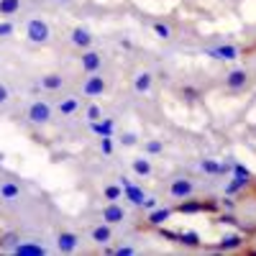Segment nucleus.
<instances>
[{
    "mask_svg": "<svg viewBox=\"0 0 256 256\" xmlns=\"http://www.w3.org/2000/svg\"><path fill=\"white\" fill-rule=\"evenodd\" d=\"M90 128H92V134H98L100 138H102V136H113V120H110V118L92 120V123H90Z\"/></svg>",
    "mask_w": 256,
    "mask_h": 256,
    "instance_id": "obj_19",
    "label": "nucleus"
},
{
    "mask_svg": "<svg viewBox=\"0 0 256 256\" xmlns=\"http://www.w3.org/2000/svg\"><path fill=\"white\" fill-rule=\"evenodd\" d=\"M20 8V0H0V16H13Z\"/></svg>",
    "mask_w": 256,
    "mask_h": 256,
    "instance_id": "obj_25",
    "label": "nucleus"
},
{
    "mask_svg": "<svg viewBox=\"0 0 256 256\" xmlns=\"http://www.w3.org/2000/svg\"><path fill=\"white\" fill-rule=\"evenodd\" d=\"M246 84H248V72L246 70H230L226 74V88H230V90H241V88H246Z\"/></svg>",
    "mask_w": 256,
    "mask_h": 256,
    "instance_id": "obj_10",
    "label": "nucleus"
},
{
    "mask_svg": "<svg viewBox=\"0 0 256 256\" xmlns=\"http://www.w3.org/2000/svg\"><path fill=\"white\" fill-rule=\"evenodd\" d=\"M100 148H102V154H113V141H110V136H102Z\"/></svg>",
    "mask_w": 256,
    "mask_h": 256,
    "instance_id": "obj_34",
    "label": "nucleus"
},
{
    "mask_svg": "<svg viewBox=\"0 0 256 256\" xmlns=\"http://www.w3.org/2000/svg\"><path fill=\"white\" fill-rule=\"evenodd\" d=\"M177 244H182V246H192V248H195V246H200V236H198L195 230H182Z\"/></svg>",
    "mask_w": 256,
    "mask_h": 256,
    "instance_id": "obj_24",
    "label": "nucleus"
},
{
    "mask_svg": "<svg viewBox=\"0 0 256 256\" xmlns=\"http://www.w3.org/2000/svg\"><path fill=\"white\" fill-rule=\"evenodd\" d=\"M254 254H256V251H254Z\"/></svg>",
    "mask_w": 256,
    "mask_h": 256,
    "instance_id": "obj_44",
    "label": "nucleus"
},
{
    "mask_svg": "<svg viewBox=\"0 0 256 256\" xmlns=\"http://www.w3.org/2000/svg\"><path fill=\"white\" fill-rule=\"evenodd\" d=\"M102 195H105V200L116 202V200H120V198H123V187H120V184H108V187L102 190Z\"/></svg>",
    "mask_w": 256,
    "mask_h": 256,
    "instance_id": "obj_26",
    "label": "nucleus"
},
{
    "mask_svg": "<svg viewBox=\"0 0 256 256\" xmlns=\"http://www.w3.org/2000/svg\"><path fill=\"white\" fill-rule=\"evenodd\" d=\"M16 241H18V233H6V236L0 238V246H8V248H13V246H16Z\"/></svg>",
    "mask_w": 256,
    "mask_h": 256,
    "instance_id": "obj_31",
    "label": "nucleus"
},
{
    "mask_svg": "<svg viewBox=\"0 0 256 256\" xmlns=\"http://www.w3.org/2000/svg\"><path fill=\"white\" fill-rule=\"evenodd\" d=\"M134 172H136L138 177H148V174H152V162H148L146 156L134 159Z\"/></svg>",
    "mask_w": 256,
    "mask_h": 256,
    "instance_id": "obj_22",
    "label": "nucleus"
},
{
    "mask_svg": "<svg viewBox=\"0 0 256 256\" xmlns=\"http://www.w3.org/2000/svg\"><path fill=\"white\" fill-rule=\"evenodd\" d=\"M228 172H233V162H223L220 164V174H228Z\"/></svg>",
    "mask_w": 256,
    "mask_h": 256,
    "instance_id": "obj_41",
    "label": "nucleus"
},
{
    "mask_svg": "<svg viewBox=\"0 0 256 256\" xmlns=\"http://www.w3.org/2000/svg\"><path fill=\"white\" fill-rule=\"evenodd\" d=\"M77 246H80V236H77V233H72V230H62L59 233L56 248L62 254H72V251H77Z\"/></svg>",
    "mask_w": 256,
    "mask_h": 256,
    "instance_id": "obj_7",
    "label": "nucleus"
},
{
    "mask_svg": "<svg viewBox=\"0 0 256 256\" xmlns=\"http://www.w3.org/2000/svg\"><path fill=\"white\" fill-rule=\"evenodd\" d=\"M169 218H172V210L169 208H154V210H148V218H146V223L148 226H154V228H159V226H164Z\"/></svg>",
    "mask_w": 256,
    "mask_h": 256,
    "instance_id": "obj_12",
    "label": "nucleus"
},
{
    "mask_svg": "<svg viewBox=\"0 0 256 256\" xmlns=\"http://www.w3.org/2000/svg\"><path fill=\"white\" fill-rule=\"evenodd\" d=\"M102 223H108V226H116V223H123L126 220V210L120 208V205H116V202H110V205H105L102 208Z\"/></svg>",
    "mask_w": 256,
    "mask_h": 256,
    "instance_id": "obj_9",
    "label": "nucleus"
},
{
    "mask_svg": "<svg viewBox=\"0 0 256 256\" xmlns=\"http://www.w3.org/2000/svg\"><path fill=\"white\" fill-rule=\"evenodd\" d=\"M233 174H241V177H251V172H248V169H246L244 164H236V162H233Z\"/></svg>",
    "mask_w": 256,
    "mask_h": 256,
    "instance_id": "obj_37",
    "label": "nucleus"
},
{
    "mask_svg": "<svg viewBox=\"0 0 256 256\" xmlns=\"http://www.w3.org/2000/svg\"><path fill=\"white\" fill-rule=\"evenodd\" d=\"M100 67H102V56L98 52H84L82 54V70L88 72V74L90 72H98Z\"/></svg>",
    "mask_w": 256,
    "mask_h": 256,
    "instance_id": "obj_14",
    "label": "nucleus"
},
{
    "mask_svg": "<svg viewBox=\"0 0 256 256\" xmlns=\"http://www.w3.org/2000/svg\"><path fill=\"white\" fill-rule=\"evenodd\" d=\"M154 34H156L159 38H169V36H172V28H169L166 24H162V20H159V24H154Z\"/></svg>",
    "mask_w": 256,
    "mask_h": 256,
    "instance_id": "obj_29",
    "label": "nucleus"
},
{
    "mask_svg": "<svg viewBox=\"0 0 256 256\" xmlns=\"http://www.w3.org/2000/svg\"><path fill=\"white\" fill-rule=\"evenodd\" d=\"M72 44H74V46H80V49H88V46L92 44V34H90L88 28L77 26V28L72 31Z\"/></svg>",
    "mask_w": 256,
    "mask_h": 256,
    "instance_id": "obj_16",
    "label": "nucleus"
},
{
    "mask_svg": "<svg viewBox=\"0 0 256 256\" xmlns=\"http://www.w3.org/2000/svg\"><path fill=\"white\" fill-rule=\"evenodd\" d=\"M182 95H184L187 100H198V98H200V90H198V88H190V84H187V88H182Z\"/></svg>",
    "mask_w": 256,
    "mask_h": 256,
    "instance_id": "obj_33",
    "label": "nucleus"
},
{
    "mask_svg": "<svg viewBox=\"0 0 256 256\" xmlns=\"http://www.w3.org/2000/svg\"><path fill=\"white\" fill-rule=\"evenodd\" d=\"M13 251H16L18 256H44V254H46V248H44V246H41V244H34V241L16 244V246H13Z\"/></svg>",
    "mask_w": 256,
    "mask_h": 256,
    "instance_id": "obj_13",
    "label": "nucleus"
},
{
    "mask_svg": "<svg viewBox=\"0 0 256 256\" xmlns=\"http://www.w3.org/2000/svg\"><path fill=\"white\" fill-rule=\"evenodd\" d=\"M218 223H223V226H236V223H238V218L233 216V212H223V216L218 218Z\"/></svg>",
    "mask_w": 256,
    "mask_h": 256,
    "instance_id": "obj_32",
    "label": "nucleus"
},
{
    "mask_svg": "<svg viewBox=\"0 0 256 256\" xmlns=\"http://www.w3.org/2000/svg\"><path fill=\"white\" fill-rule=\"evenodd\" d=\"M220 205H223V208H226V210H233V200H223V202H220Z\"/></svg>",
    "mask_w": 256,
    "mask_h": 256,
    "instance_id": "obj_42",
    "label": "nucleus"
},
{
    "mask_svg": "<svg viewBox=\"0 0 256 256\" xmlns=\"http://www.w3.org/2000/svg\"><path fill=\"white\" fill-rule=\"evenodd\" d=\"M82 92L88 95V98H98L105 92V80L98 74V72H90V77H84L82 82Z\"/></svg>",
    "mask_w": 256,
    "mask_h": 256,
    "instance_id": "obj_5",
    "label": "nucleus"
},
{
    "mask_svg": "<svg viewBox=\"0 0 256 256\" xmlns=\"http://www.w3.org/2000/svg\"><path fill=\"white\" fill-rule=\"evenodd\" d=\"M120 144H123V146H136V144H138V136H136V134H123Z\"/></svg>",
    "mask_w": 256,
    "mask_h": 256,
    "instance_id": "obj_35",
    "label": "nucleus"
},
{
    "mask_svg": "<svg viewBox=\"0 0 256 256\" xmlns=\"http://www.w3.org/2000/svg\"><path fill=\"white\" fill-rule=\"evenodd\" d=\"M26 36H28V41H34V44H46L49 36H52V28H49L46 20L31 18L28 26H26Z\"/></svg>",
    "mask_w": 256,
    "mask_h": 256,
    "instance_id": "obj_2",
    "label": "nucleus"
},
{
    "mask_svg": "<svg viewBox=\"0 0 256 256\" xmlns=\"http://www.w3.org/2000/svg\"><path fill=\"white\" fill-rule=\"evenodd\" d=\"M200 169H202L205 174H220V164L216 159H202L200 162Z\"/></svg>",
    "mask_w": 256,
    "mask_h": 256,
    "instance_id": "obj_27",
    "label": "nucleus"
},
{
    "mask_svg": "<svg viewBox=\"0 0 256 256\" xmlns=\"http://www.w3.org/2000/svg\"><path fill=\"white\" fill-rule=\"evenodd\" d=\"M192 182L190 180H184V177H177V180H172V184H169V195L172 198H177V200H184V198H190L192 195Z\"/></svg>",
    "mask_w": 256,
    "mask_h": 256,
    "instance_id": "obj_8",
    "label": "nucleus"
},
{
    "mask_svg": "<svg viewBox=\"0 0 256 256\" xmlns=\"http://www.w3.org/2000/svg\"><path fill=\"white\" fill-rule=\"evenodd\" d=\"M244 236H241V233H230V236H223L220 238V244H218V248L220 251H236V248H241L244 246Z\"/></svg>",
    "mask_w": 256,
    "mask_h": 256,
    "instance_id": "obj_17",
    "label": "nucleus"
},
{
    "mask_svg": "<svg viewBox=\"0 0 256 256\" xmlns=\"http://www.w3.org/2000/svg\"><path fill=\"white\" fill-rule=\"evenodd\" d=\"M159 202H156V198H144V205L141 208H146V210H154Z\"/></svg>",
    "mask_w": 256,
    "mask_h": 256,
    "instance_id": "obj_38",
    "label": "nucleus"
},
{
    "mask_svg": "<svg viewBox=\"0 0 256 256\" xmlns=\"http://www.w3.org/2000/svg\"><path fill=\"white\" fill-rule=\"evenodd\" d=\"M110 238H113V230H110V226H108V223H100V226H95V228H92V241H95V244L105 246Z\"/></svg>",
    "mask_w": 256,
    "mask_h": 256,
    "instance_id": "obj_18",
    "label": "nucleus"
},
{
    "mask_svg": "<svg viewBox=\"0 0 256 256\" xmlns=\"http://www.w3.org/2000/svg\"><path fill=\"white\" fill-rule=\"evenodd\" d=\"M62 3H70V0H62Z\"/></svg>",
    "mask_w": 256,
    "mask_h": 256,
    "instance_id": "obj_43",
    "label": "nucleus"
},
{
    "mask_svg": "<svg viewBox=\"0 0 256 256\" xmlns=\"http://www.w3.org/2000/svg\"><path fill=\"white\" fill-rule=\"evenodd\" d=\"M8 98H10L8 88H6V84H0V105H3V102H8Z\"/></svg>",
    "mask_w": 256,
    "mask_h": 256,
    "instance_id": "obj_39",
    "label": "nucleus"
},
{
    "mask_svg": "<svg viewBox=\"0 0 256 256\" xmlns=\"http://www.w3.org/2000/svg\"><path fill=\"white\" fill-rule=\"evenodd\" d=\"M49 118H52V108H49V102H44V100L31 102V108H28V120H31V123L44 126V123H49Z\"/></svg>",
    "mask_w": 256,
    "mask_h": 256,
    "instance_id": "obj_3",
    "label": "nucleus"
},
{
    "mask_svg": "<svg viewBox=\"0 0 256 256\" xmlns=\"http://www.w3.org/2000/svg\"><path fill=\"white\" fill-rule=\"evenodd\" d=\"M120 187H123V198L131 202V205H138V208L144 205V198H146V195H144L141 187H136L128 177H120Z\"/></svg>",
    "mask_w": 256,
    "mask_h": 256,
    "instance_id": "obj_4",
    "label": "nucleus"
},
{
    "mask_svg": "<svg viewBox=\"0 0 256 256\" xmlns=\"http://www.w3.org/2000/svg\"><path fill=\"white\" fill-rule=\"evenodd\" d=\"M77 108H80V100L77 98H64L59 102V113L62 116H72V113H77Z\"/></svg>",
    "mask_w": 256,
    "mask_h": 256,
    "instance_id": "obj_23",
    "label": "nucleus"
},
{
    "mask_svg": "<svg viewBox=\"0 0 256 256\" xmlns=\"http://www.w3.org/2000/svg\"><path fill=\"white\" fill-rule=\"evenodd\" d=\"M20 198V184L13 182V180H6V182H0V200H6V202H13Z\"/></svg>",
    "mask_w": 256,
    "mask_h": 256,
    "instance_id": "obj_11",
    "label": "nucleus"
},
{
    "mask_svg": "<svg viewBox=\"0 0 256 256\" xmlns=\"http://www.w3.org/2000/svg\"><path fill=\"white\" fill-rule=\"evenodd\" d=\"M144 152H146V154H162V152H164V144H162L159 138H152V141L144 144Z\"/></svg>",
    "mask_w": 256,
    "mask_h": 256,
    "instance_id": "obj_28",
    "label": "nucleus"
},
{
    "mask_svg": "<svg viewBox=\"0 0 256 256\" xmlns=\"http://www.w3.org/2000/svg\"><path fill=\"white\" fill-rule=\"evenodd\" d=\"M248 180L251 177H241V174H233V180L226 184V195H236L238 190H244L246 184H248Z\"/></svg>",
    "mask_w": 256,
    "mask_h": 256,
    "instance_id": "obj_21",
    "label": "nucleus"
},
{
    "mask_svg": "<svg viewBox=\"0 0 256 256\" xmlns=\"http://www.w3.org/2000/svg\"><path fill=\"white\" fill-rule=\"evenodd\" d=\"M16 28H13V24H6V20H3V24H0V38H6V36H10Z\"/></svg>",
    "mask_w": 256,
    "mask_h": 256,
    "instance_id": "obj_36",
    "label": "nucleus"
},
{
    "mask_svg": "<svg viewBox=\"0 0 256 256\" xmlns=\"http://www.w3.org/2000/svg\"><path fill=\"white\" fill-rule=\"evenodd\" d=\"M41 88L44 90H62L64 88V77L62 74H46V77H41Z\"/></svg>",
    "mask_w": 256,
    "mask_h": 256,
    "instance_id": "obj_20",
    "label": "nucleus"
},
{
    "mask_svg": "<svg viewBox=\"0 0 256 256\" xmlns=\"http://www.w3.org/2000/svg\"><path fill=\"white\" fill-rule=\"evenodd\" d=\"M116 254H118V256H131V254H134V246H120Z\"/></svg>",
    "mask_w": 256,
    "mask_h": 256,
    "instance_id": "obj_40",
    "label": "nucleus"
},
{
    "mask_svg": "<svg viewBox=\"0 0 256 256\" xmlns=\"http://www.w3.org/2000/svg\"><path fill=\"white\" fill-rule=\"evenodd\" d=\"M177 212H182V216H195V212H216L218 210V202L216 200H190V198H184L177 208H174Z\"/></svg>",
    "mask_w": 256,
    "mask_h": 256,
    "instance_id": "obj_1",
    "label": "nucleus"
},
{
    "mask_svg": "<svg viewBox=\"0 0 256 256\" xmlns=\"http://www.w3.org/2000/svg\"><path fill=\"white\" fill-rule=\"evenodd\" d=\"M205 54L212 56V59H220V62H230V59H238L241 49H238V46H233V44H220V46L208 49Z\"/></svg>",
    "mask_w": 256,
    "mask_h": 256,
    "instance_id": "obj_6",
    "label": "nucleus"
},
{
    "mask_svg": "<svg viewBox=\"0 0 256 256\" xmlns=\"http://www.w3.org/2000/svg\"><path fill=\"white\" fill-rule=\"evenodd\" d=\"M152 84H154V74L152 72H138L134 77V90L141 92V95H146L148 90H152Z\"/></svg>",
    "mask_w": 256,
    "mask_h": 256,
    "instance_id": "obj_15",
    "label": "nucleus"
},
{
    "mask_svg": "<svg viewBox=\"0 0 256 256\" xmlns=\"http://www.w3.org/2000/svg\"><path fill=\"white\" fill-rule=\"evenodd\" d=\"M102 118V110H100V105H90L88 108V120L92 123V120H100Z\"/></svg>",
    "mask_w": 256,
    "mask_h": 256,
    "instance_id": "obj_30",
    "label": "nucleus"
}]
</instances>
